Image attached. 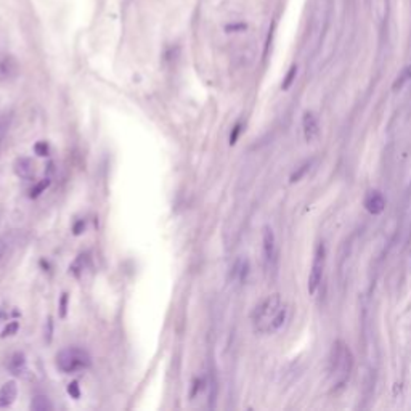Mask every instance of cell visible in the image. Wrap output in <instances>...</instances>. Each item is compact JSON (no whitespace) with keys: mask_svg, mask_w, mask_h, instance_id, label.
<instances>
[{"mask_svg":"<svg viewBox=\"0 0 411 411\" xmlns=\"http://www.w3.org/2000/svg\"><path fill=\"white\" fill-rule=\"evenodd\" d=\"M302 127H304V137L308 143H312L318 138L320 135V124H318V119L317 116L312 113V111H307L304 114V119H302Z\"/></svg>","mask_w":411,"mask_h":411,"instance_id":"8992f818","label":"cell"},{"mask_svg":"<svg viewBox=\"0 0 411 411\" xmlns=\"http://www.w3.org/2000/svg\"><path fill=\"white\" fill-rule=\"evenodd\" d=\"M353 366V357L349 347L342 341H337L332 346L331 360H329V376L336 387H342L347 382Z\"/></svg>","mask_w":411,"mask_h":411,"instance_id":"6da1fadb","label":"cell"},{"mask_svg":"<svg viewBox=\"0 0 411 411\" xmlns=\"http://www.w3.org/2000/svg\"><path fill=\"white\" fill-rule=\"evenodd\" d=\"M15 174L19 177V179H31L34 175V162H32L29 158H19L15 162Z\"/></svg>","mask_w":411,"mask_h":411,"instance_id":"9c48e42d","label":"cell"},{"mask_svg":"<svg viewBox=\"0 0 411 411\" xmlns=\"http://www.w3.org/2000/svg\"><path fill=\"white\" fill-rule=\"evenodd\" d=\"M49 185H50V180L49 179H45V180H40L39 183H36L34 185V188H32L31 190V198H37L40 193H43L49 188Z\"/></svg>","mask_w":411,"mask_h":411,"instance_id":"2e32d148","label":"cell"},{"mask_svg":"<svg viewBox=\"0 0 411 411\" xmlns=\"http://www.w3.org/2000/svg\"><path fill=\"white\" fill-rule=\"evenodd\" d=\"M4 254H5V243H4L2 239H0V260H2Z\"/></svg>","mask_w":411,"mask_h":411,"instance_id":"83f0119b","label":"cell"},{"mask_svg":"<svg viewBox=\"0 0 411 411\" xmlns=\"http://www.w3.org/2000/svg\"><path fill=\"white\" fill-rule=\"evenodd\" d=\"M5 317H7V313H5V310H4V308H0V320H2V318H5Z\"/></svg>","mask_w":411,"mask_h":411,"instance_id":"f1b7e54d","label":"cell"},{"mask_svg":"<svg viewBox=\"0 0 411 411\" xmlns=\"http://www.w3.org/2000/svg\"><path fill=\"white\" fill-rule=\"evenodd\" d=\"M18 329H19V323H18V321H10V323H8V325L4 328V331H2V337L16 334Z\"/></svg>","mask_w":411,"mask_h":411,"instance_id":"ac0fdd59","label":"cell"},{"mask_svg":"<svg viewBox=\"0 0 411 411\" xmlns=\"http://www.w3.org/2000/svg\"><path fill=\"white\" fill-rule=\"evenodd\" d=\"M262 251H263V262L267 269H270L275 262V254H276V246H275V235L270 227L263 228L262 235Z\"/></svg>","mask_w":411,"mask_h":411,"instance_id":"5b68a950","label":"cell"},{"mask_svg":"<svg viewBox=\"0 0 411 411\" xmlns=\"http://www.w3.org/2000/svg\"><path fill=\"white\" fill-rule=\"evenodd\" d=\"M239 133H241V124H236L235 127H233V132L230 135V145H235L238 137H239Z\"/></svg>","mask_w":411,"mask_h":411,"instance_id":"603a6c76","label":"cell"},{"mask_svg":"<svg viewBox=\"0 0 411 411\" xmlns=\"http://www.w3.org/2000/svg\"><path fill=\"white\" fill-rule=\"evenodd\" d=\"M8 370L12 374H23L26 371V357H25V353H15L12 358H10V363H8Z\"/></svg>","mask_w":411,"mask_h":411,"instance_id":"30bf717a","label":"cell"},{"mask_svg":"<svg viewBox=\"0 0 411 411\" xmlns=\"http://www.w3.org/2000/svg\"><path fill=\"white\" fill-rule=\"evenodd\" d=\"M310 165H312V164H310V162H305V164H302V165H301V167H299V169H297V171H296V172H294V174L291 175V182H293V183H296V182H299V180H301V179H302V177H304V175H305V174H307V172L310 171Z\"/></svg>","mask_w":411,"mask_h":411,"instance_id":"e0dca14e","label":"cell"},{"mask_svg":"<svg viewBox=\"0 0 411 411\" xmlns=\"http://www.w3.org/2000/svg\"><path fill=\"white\" fill-rule=\"evenodd\" d=\"M203 384H204V381H203V379H195L191 397H196V395H198L199 392H201V391H203Z\"/></svg>","mask_w":411,"mask_h":411,"instance_id":"cb8c5ba5","label":"cell"},{"mask_svg":"<svg viewBox=\"0 0 411 411\" xmlns=\"http://www.w3.org/2000/svg\"><path fill=\"white\" fill-rule=\"evenodd\" d=\"M281 297L280 294H272L262 301L257 307H255L252 313V321L254 328L259 332H270V325L275 318V315L280 312L281 308Z\"/></svg>","mask_w":411,"mask_h":411,"instance_id":"7a4b0ae2","label":"cell"},{"mask_svg":"<svg viewBox=\"0 0 411 411\" xmlns=\"http://www.w3.org/2000/svg\"><path fill=\"white\" fill-rule=\"evenodd\" d=\"M84 228H85L84 222H79V224H76V227H74V233H76V235H81Z\"/></svg>","mask_w":411,"mask_h":411,"instance_id":"484cf974","label":"cell"},{"mask_svg":"<svg viewBox=\"0 0 411 411\" xmlns=\"http://www.w3.org/2000/svg\"><path fill=\"white\" fill-rule=\"evenodd\" d=\"M18 389L13 381H8L0 389V406H10L16 398Z\"/></svg>","mask_w":411,"mask_h":411,"instance_id":"ba28073f","label":"cell"},{"mask_svg":"<svg viewBox=\"0 0 411 411\" xmlns=\"http://www.w3.org/2000/svg\"><path fill=\"white\" fill-rule=\"evenodd\" d=\"M34 151H36V154H39V156H47V154H49L47 141H37L34 145Z\"/></svg>","mask_w":411,"mask_h":411,"instance_id":"ffe728a7","label":"cell"},{"mask_svg":"<svg viewBox=\"0 0 411 411\" xmlns=\"http://www.w3.org/2000/svg\"><path fill=\"white\" fill-rule=\"evenodd\" d=\"M52 325H53V321H52V318H49V321H47V326H49V329H47V341L49 342L52 341Z\"/></svg>","mask_w":411,"mask_h":411,"instance_id":"4316f807","label":"cell"},{"mask_svg":"<svg viewBox=\"0 0 411 411\" xmlns=\"http://www.w3.org/2000/svg\"><path fill=\"white\" fill-rule=\"evenodd\" d=\"M325 262H326V249H325V244L320 243L317 246V251H315L312 272H310V276H308V293L310 294H315L321 284L323 272H325Z\"/></svg>","mask_w":411,"mask_h":411,"instance_id":"277c9868","label":"cell"},{"mask_svg":"<svg viewBox=\"0 0 411 411\" xmlns=\"http://www.w3.org/2000/svg\"><path fill=\"white\" fill-rule=\"evenodd\" d=\"M296 72H297V68L296 66H293V68L289 69V72L286 74V79L283 81V90H287V88L291 87V84L294 82V79H296Z\"/></svg>","mask_w":411,"mask_h":411,"instance_id":"d6986e66","label":"cell"},{"mask_svg":"<svg viewBox=\"0 0 411 411\" xmlns=\"http://www.w3.org/2000/svg\"><path fill=\"white\" fill-rule=\"evenodd\" d=\"M408 81H411V66H406V68L398 74V77L395 79L392 88H394V90H400V88H403V87H405V84H406Z\"/></svg>","mask_w":411,"mask_h":411,"instance_id":"4fadbf2b","label":"cell"},{"mask_svg":"<svg viewBox=\"0 0 411 411\" xmlns=\"http://www.w3.org/2000/svg\"><path fill=\"white\" fill-rule=\"evenodd\" d=\"M31 409L32 411H50L52 403L45 395H36L31 402Z\"/></svg>","mask_w":411,"mask_h":411,"instance_id":"8fae6325","label":"cell"},{"mask_svg":"<svg viewBox=\"0 0 411 411\" xmlns=\"http://www.w3.org/2000/svg\"><path fill=\"white\" fill-rule=\"evenodd\" d=\"M284 320H286V308L281 307V308H280V312L275 315V318H273V321H272V325H270V332H272V331H276V329H280V328L283 326V323H284Z\"/></svg>","mask_w":411,"mask_h":411,"instance_id":"9a60e30c","label":"cell"},{"mask_svg":"<svg viewBox=\"0 0 411 411\" xmlns=\"http://www.w3.org/2000/svg\"><path fill=\"white\" fill-rule=\"evenodd\" d=\"M57 365L63 373H76L87 370L92 365V358L88 352L81 347H66L58 352Z\"/></svg>","mask_w":411,"mask_h":411,"instance_id":"3957f363","label":"cell"},{"mask_svg":"<svg viewBox=\"0 0 411 411\" xmlns=\"http://www.w3.org/2000/svg\"><path fill=\"white\" fill-rule=\"evenodd\" d=\"M68 394L72 397V398H79L81 397V391H79V385H77V382H71L68 385Z\"/></svg>","mask_w":411,"mask_h":411,"instance_id":"7402d4cb","label":"cell"},{"mask_svg":"<svg viewBox=\"0 0 411 411\" xmlns=\"http://www.w3.org/2000/svg\"><path fill=\"white\" fill-rule=\"evenodd\" d=\"M248 26L246 25H228L227 28H225V31H228V32H235V31H244L246 29Z\"/></svg>","mask_w":411,"mask_h":411,"instance_id":"d4e9b609","label":"cell"},{"mask_svg":"<svg viewBox=\"0 0 411 411\" xmlns=\"http://www.w3.org/2000/svg\"><path fill=\"white\" fill-rule=\"evenodd\" d=\"M16 69H18V64L12 57H5L2 61H0V72H2L5 77L16 74Z\"/></svg>","mask_w":411,"mask_h":411,"instance_id":"7c38bea8","label":"cell"},{"mask_svg":"<svg viewBox=\"0 0 411 411\" xmlns=\"http://www.w3.org/2000/svg\"><path fill=\"white\" fill-rule=\"evenodd\" d=\"M87 262H88V259H87V255H79V257H77L72 263H71V273L74 275V276H79L84 270H85V267H87Z\"/></svg>","mask_w":411,"mask_h":411,"instance_id":"5bb4252c","label":"cell"},{"mask_svg":"<svg viewBox=\"0 0 411 411\" xmlns=\"http://www.w3.org/2000/svg\"><path fill=\"white\" fill-rule=\"evenodd\" d=\"M66 310H68V294H63L61 296V301H60V317L64 318L66 317Z\"/></svg>","mask_w":411,"mask_h":411,"instance_id":"44dd1931","label":"cell"},{"mask_svg":"<svg viewBox=\"0 0 411 411\" xmlns=\"http://www.w3.org/2000/svg\"><path fill=\"white\" fill-rule=\"evenodd\" d=\"M365 207L370 214L379 215L385 207V199L379 191H370L365 198Z\"/></svg>","mask_w":411,"mask_h":411,"instance_id":"52a82bcc","label":"cell"}]
</instances>
